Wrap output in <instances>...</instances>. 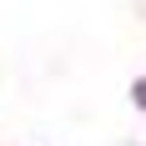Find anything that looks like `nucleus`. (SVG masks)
I'll list each match as a JSON object with an SVG mask.
<instances>
[{
	"mask_svg": "<svg viewBox=\"0 0 146 146\" xmlns=\"http://www.w3.org/2000/svg\"><path fill=\"white\" fill-rule=\"evenodd\" d=\"M136 106H141V111H146V76H141V81H136Z\"/></svg>",
	"mask_w": 146,
	"mask_h": 146,
	"instance_id": "obj_1",
	"label": "nucleus"
}]
</instances>
